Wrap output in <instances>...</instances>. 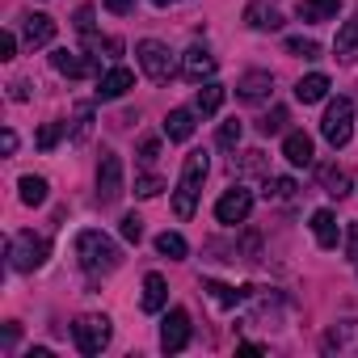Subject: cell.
<instances>
[{
  "instance_id": "1",
  "label": "cell",
  "mask_w": 358,
  "mask_h": 358,
  "mask_svg": "<svg viewBox=\"0 0 358 358\" xmlns=\"http://www.w3.org/2000/svg\"><path fill=\"white\" fill-rule=\"evenodd\" d=\"M76 262H80L85 274H110V270L122 266V249H118L106 232L85 228V232L76 236Z\"/></svg>"
},
{
  "instance_id": "2",
  "label": "cell",
  "mask_w": 358,
  "mask_h": 358,
  "mask_svg": "<svg viewBox=\"0 0 358 358\" xmlns=\"http://www.w3.org/2000/svg\"><path fill=\"white\" fill-rule=\"evenodd\" d=\"M207 169H211L207 152H190V156H186L182 182H177V190H173V211H177V220H190V215H194L199 194H203V182H207Z\"/></svg>"
},
{
  "instance_id": "3",
  "label": "cell",
  "mask_w": 358,
  "mask_h": 358,
  "mask_svg": "<svg viewBox=\"0 0 358 358\" xmlns=\"http://www.w3.org/2000/svg\"><path fill=\"white\" fill-rule=\"evenodd\" d=\"M320 135L329 148H345L350 135H354V101L350 97H333L324 118H320Z\"/></svg>"
},
{
  "instance_id": "4",
  "label": "cell",
  "mask_w": 358,
  "mask_h": 358,
  "mask_svg": "<svg viewBox=\"0 0 358 358\" xmlns=\"http://www.w3.org/2000/svg\"><path fill=\"white\" fill-rule=\"evenodd\" d=\"M47 253H51V245H47L43 236H34V232H17V236H9V266H13L17 274L38 270V266L47 262Z\"/></svg>"
},
{
  "instance_id": "5",
  "label": "cell",
  "mask_w": 358,
  "mask_h": 358,
  "mask_svg": "<svg viewBox=\"0 0 358 358\" xmlns=\"http://www.w3.org/2000/svg\"><path fill=\"white\" fill-rule=\"evenodd\" d=\"M135 59H139V68L156 80V85H164V80H173V72H177V64H173V51L164 47V43H156V38H143L139 47H135Z\"/></svg>"
},
{
  "instance_id": "6",
  "label": "cell",
  "mask_w": 358,
  "mask_h": 358,
  "mask_svg": "<svg viewBox=\"0 0 358 358\" xmlns=\"http://www.w3.org/2000/svg\"><path fill=\"white\" fill-rule=\"evenodd\" d=\"M110 333H114V329H110V320H106V316H97V312H89V316H80V320L72 324L76 350H80V354H89V358H93V354H101V350L110 345Z\"/></svg>"
},
{
  "instance_id": "7",
  "label": "cell",
  "mask_w": 358,
  "mask_h": 358,
  "mask_svg": "<svg viewBox=\"0 0 358 358\" xmlns=\"http://www.w3.org/2000/svg\"><path fill=\"white\" fill-rule=\"evenodd\" d=\"M118 199H122V160L114 152H106L101 164H97V203L114 207Z\"/></svg>"
},
{
  "instance_id": "8",
  "label": "cell",
  "mask_w": 358,
  "mask_h": 358,
  "mask_svg": "<svg viewBox=\"0 0 358 358\" xmlns=\"http://www.w3.org/2000/svg\"><path fill=\"white\" fill-rule=\"evenodd\" d=\"M190 345V312L186 308H173L160 324V350L164 354H182Z\"/></svg>"
},
{
  "instance_id": "9",
  "label": "cell",
  "mask_w": 358,
  "mask_h": 358,
  "mask_svg": "<svg viewBox=\"0 0 358 358\" xmlns=\"http://www.w3.org/2000/svg\"><path fill=\"white\" fill-rule=\"evenodd\" d=\"M249 211H253V190H245V186L224 190V199L215 203V220L220 224H245Z\"/></svg>"
},
{
  "instance_id": "10",
  "label": "cell",
  "mask_w": 358,
  "mask_h": 358,
  "mask_svg": "<svg viewBox=\"0 0 358 358\" xmlns=\"http://www.w3.org/2000/svg\"><path fill=\"white\" fill-rule=\"evenodd\" d=\"M324 354H337V358H358V320H341L324 333L320 341Z\"/></svg>"
},
{
  "instance_id": "11",
  "label": "cell",
  "mask_w": 358,
  "mask_h": 358,
  "mask_svg": "<svg viewBox=\"0 0 358 358\" xmlns=\"http://www.w3.org/2000/svg\"><path fill=\"white\" fill-rule=\"evenodd\" d=\"M182 76L194 80V85L211 80V76H215V55H211L207 47H190V51L182 55Z\"/></svg>"
},
{
  "instance_id": "12",
  "label": "cell",
  "mask_w": 358,
  "mask_h": 358,
  "mask_svg": "<svg viewBox=\"0 0 358 358\" xmlns=\"http://www.w3.org/2000/svg\"><path fill=\"white\" fill-rule=\"evenodd\" d=\"M131 85H135V72H131V68H110V72L97 76V97H101V101H118Z\"/></svg>"
},
{
  "instance_id": "13",
  "label": "cell",
  "mask_w": 358,
  "mask_h": 358,
  "mask_svg": "<svg viewBox=\"0 0 358 358\" xmlns=\"http://www.w3.org/2000/svg\"><path fill=\"white\" fill-rule=\"evenodd\" d=\"M270 89H274V76H270V72H245V76L236 80V97H241V101H266Z\"/></svg>"
},
{
  "instance_id": "14",
  "label": "cell",
  "mask_w": 358,
  "mask_h": 358,
  "mask_svg": "<svg viewBox=\"0 0 358 358\" xmlns=\"http://www.w3.org/2000/svg\"><path fill=\"white\" fill-rule=\"evenodd\" d=\"M282 156H287L295 169H308V164H312V156H316V152H312V135L291 131V135L282 139Z\"/></svg>"
},
{
  "instance_id": "15",
  "label": "cell",
  "mask_w": 358,
  "mask_h": 358,
  "mask_svg": "<svg viewBox=\"0 0 358 358\" xmlns=\"http://www.w3.org/2000/svg\"><path fill=\"white\" fill-rule=\"evenodd\" d=\"M312 232H316V245L320 249H337L341 245V224H337L333 211H316L312 215Z\"/></svg>"
},
{
  "instance_id": "16",
  "label": "cell",
  "mask_w": 358,
  "mask_h": 358,
  "mask_svg": "<svg viewBox=\"0 0 358 358\" xmlns=\"http://www.w3.org/2000/svg\"><path fill=\"white\" fill-rule=\"evenodd\" d=\"M245 22H249L253 30H278V26H282L278 9L266 5V0H249V5H245Z\"/></svg>"
},
{
  "instance_id": "17",
  "label": "cell",
  "mask_w": 358,
  "mask_h": 358,
  "mask_svg": "<svg viewBox=\"0 0 358 358\" xmlns=\"http://www.w3.org/2000/svg\"><path fill=\"white\" fill-rule=\"evenodd\" d=\"M22 34H26V43H30V47H47V43L55 38V22H51L47 13H30V17H26V26H22Z\"/></svg>"
},
{
  "instance_id": "18",
  "label": "cell",
  "mask_w": 358,
  "mask_h": 358,
  "mask_svg": "<svg viewBox=\"0 0 358 358\" xmlns=\"http://www.w3.org/2000/svg\"><path fill=\"white\" fill-rule=\"evenodd\" d=\"M51 68L55 72H64V76H85V72H93V64L89 59H80V51H68V47H59V51H51Z\"/></svg>"
},
{
  "instance_id": "19",
  "label": "cell",
  "mask_w": 358,
  "mask_h": 358,
  "mask_svg": "<svg viewBox=\"0 0 358 358\" xmlns=\"http://www.w3.org/2000/svg\"><path fill=\"white\" fill-rule=\"evenodd\" d=\"M295 97H299L303 106H316V101H324V97H329V76H324V72H308V76L295 85Z\"/></svg>"
},
{
  "instance_id": "20",
  "label": "cell",
  "mask_w": 358,
  "mask_h": 358,
  "mask_svg": "<svg viewBox=\"0 0 358 358\" xmlns=\"http://www.w3.org/2000/svg\"><path fill=\"white\" fill-rule=\"evenodd\" d=\"M143 312H164V303H169V282H164V274H148L143 278Z\"/></svg>"
},
{
  "instance_id": "21",
  "label": "cell",
  "mask_w": 358,
  "mask_h": 358,
  "mask_svg": "<svg viewBox=\"0 0 358 358\" xmlns=\"http://www.w3.org/2000/svg\"><path fill=\"white\" fill-rule=\"evenodd\" d=\"M164 135H169L173 143H186V139L194 135V110H169V118H164Z\"/></svg>"
},
{
  "instance_id": "22",
  "label": "cell",
  "mask_w": 358,
  "mask_h": 358,
  "mask_svg": "<svg viewBox=\"0 0 358 358\" xmlns=\"http://www.w3.org/2000/svg\"><path fill=\"white\" fill-rule=\"evenodd\" d=\"M333 55H337L341 64H358V22H345V26L337 30Z\"/></svg>"
},
{
  "instance_id": "23",
  "label": "cell",
  "mask_w": 358,
  "mask_h": 358,
  "mask_svg": "<svg viewBox=\"0 0 358 358\" xmlns=\"http://www.w3.org/2000/svg\"><path fill=\"white\" fill-rule=\"evenodd\" d=\"M341 0H299V22H333Z\"/></svg>"
},
{
  "instance_id": "24",
  "label": "cell",
  "mask_w": 358,
  "mask_h": 358,
  "mask_svg": "<svg viewBox=\"0 0 358 358\" xmlns=\"http://www.w3.org/2000/svg\"><path fill=\"white\" fill-rule=\"evenodd\" d=\"M220 106H224V85H215V80H203V89H199V97H194V114L211 118Z\"/></svg>"
},
{
  "instance_id": "25",
  "label": "cell",
  "mask_w": 358,
  "mask_h": 358,
  "mask_svg": "<svg viewBox=\"0 0 358 358\" xmlns=\"http://www.w3.org/2000/svg\"><path fill=\"white\" fill-rule=\"evenodd\" d=\"M156 253L169 257V262H182V257L190 253V245H186L182 232H160V236H156Z\"/></svg>"
},
{
  "instance_id": "26",
  "label": "cell",
  "mask_w": 358,
  "mask_h": 358,
  "mask_svg": "<svg viewBox=\"0 0 358 358\" xmlns=\"http://www.w3.org/2000/svg\"><path fill=\"white\" fill-rule=\"evenodd\" d=\"M17 190H22V203L26 207H43L47 203V177H22V182H17Z\"/></svg>"
},
{
  "instance_id": "27",
  "label": "cell",
  "mask_w": 358,
  "mask_h": 358,
  "mask_svg": "<svg viewBox=\"0 0 358 358\" xmlns=\"http://www.w3.org/2000/svg\"><path fill=\"white\" fill-rule=\"evenodd\" d=\"M320 182H324V194H333V199H345L350 194V177L341 169H333V164L320 169Z\"/></svg>"
},
{
  "instance_id": "28",
  "label": "cell",
  "mask_w": 358,
  "mask_h": 358,
  "mask_svg": "<svg viewBox=\"0 0 358 358\" xmlns=\"http://www.w3.org/2000/svg\"><path fill=\"white\" fill-rule=\"evenodd\" d=\"M295 182H291V177H270V182H266V199H274V203H287V199H295Z\"/></svg>"
},
{
  "instance_id": "29",
  "label": "cell",
  "mask_w": 358,
  "mask_h": 358,
  "mask_svg": "<svg viewBox=\"0 0 358 358\" xmlns=\"http://www.w3.org/2000/svg\"><path fill=\"white\" fill-rule=\"evenodd\" d=\"M160 190H164V182H160L156 173H139V177H135V194H139V199H156Z\"/></svg>"
},
{
  "instance_id": "30",
  "label": "cell",
  "mask_w": 358,
  "mask_h": 358,
  "mask_svg": "<svg viewBox=\"0 0 358 358\" xmlns=\"http://www.w3.org/2000/svg\"><path fill=\"white\" fill-rule=\"evenodd\" d=\"M76 34H80L89 47L97 43V38H93V9H89V5H80V9H76Z\"/></svg>"
},
{
  "instance_id": "31",
  "label": "cell",
  "mask_w": 358,
  "mask_h": 358,
  "mask_svg": "<svg viewBox=\"0 0 358 358\" xmlns=\"http://www.w3.org/2000/svg\"><path fill=\"white\" fill-rule=\"evenodd\" d=\"M287 51L299 55V59H320V47L312 38H287Z\"/></svg>"
},
{
  "instance_id": "32",
  "label": "cell",
  "mask_w": 358,
  "mask_h": 358,
  "mask_svg": "<svg viewBox=\"0 0 358 358\" xmlns=\"http://www.w3.org/2000/svg\"><path fill=\"white\" fill-rule=\"evenodd\" d=\"M282 122H287V110H282V106H274L257 127H262V135H278V131H282Z\"/></svg>"
},
{
  "instance_id": "33",
  "label": "cell",
  "mask_w": 358,
  "mask_h": 358,
  "mask_svg": "<svg viewBox=\"0 0 358 358\" xmlns=\"http://www.w3.org/2000/svg\"><path fill=\"white\" fill-rule=\"evenodd\" d=\"M118 232H122V241H131V245H139V236H143V220H139V215H122V224H118Z\"/></svg>"
},
{
  "instance_id": "34",
  "label": "cell",
  "mask_w": 358,
  "mask_h": 358,
  "mask_svg": "<svg viewBox=\"0 0 358 358\" xmlns=\"http://www.w3.org/2000/svg\"><path fill=\"white\" fill-rule=\"evenodd\" d=\"M236 143H241V122H236V118H228V122L220 127V148H228V152H232Z\"/></svg>"
},
{
  "instance_id": "35",
  "label": "cell",
  "mask_w": 358,
  "mask_h": 358,
  "mask_svg": "<svg viewBox=\"0 0 358 358\" xmlns=\"http://www.w3.org/2000/svg\"><path fill=\"white\" fill-rule=\"evenodd\" d=\"M59 135H64V122H47V127L38 131V148H43V152H51V148L59 143Z\"/></svg>"
},
{
  "instance_id": "36",
  "label": "cell",
  "mask_w": 358,
  "mask_h": 358,
  "mask_svg": "<svg viewBox=\"0 0 358 358\" xmlns=\"http://www.w3.org/2000/svg\"><path fill=\"white\" fill-rule=\"evenodd\" d=\"M89 122H93V110H89V106H80V110H76V127H72V139H76V143L89 135Z\"/></svg>"
},
{
  "instance_id": "37",
  "label": "cell",
  "mask_w": 358,
  "mask_h": 358,
  "mask_svg": "<svg viewBox=\"0 0 358 358\" xmlns=\"http://www.w3.org/2000/svg\"><path fill=\"white\" fill-rule=\"evenodd\" d=\"M156 156H160V139H143L139 143V164H156Z\"/></svg>"
},
{
  "instance_id": "38",
  "label": "cell",
  "mask_w": 358,
  "mask_h": 358,
  "mask_svg": "<svg viewBox=\"0 0 358 358\" xmlns=\"http://www.w3.org/2000/svg\"><path fill=\"white\" fill-rule=\"evenodd\" d=\"M262 169H266L262 152H245V156H241V173H262Z\"/></svg>"
},
{
  "instance_id": "39",
  "label": "cell",
  "mask_w": 358,
  "mask_h": 358,
  "mask_svg": "<svg viewBox=\"0 0 358 358\" xmlns=\"http://www.w3.org/2000/svg\"><path fill=\"white\" fill-rule=\"evenodd\" d=\"M13 55H17V38L5 30V34H0V59H13Z\"/></svg>"
},
{
  "instance_id": "40",
  "label": "cell",
  "mask_w": 358,
  "mask_h": 358,
  "mask_svg": "<svg viewBox=\"0 0 358 358\" xmlns=\"http://www.w3.org/2000/svg\"><path fill=\"white\" fill-rule=\"evenodd\" d=\"M0 148H5V156H13V152H17V135L5 131V135H0Z\"/></svg>"
},
{
  "instance_id": "41",
  "label": "cell",
  "mask_w": 358,
  "mask_h": 358,
  "mask_svg": "<svg viewBox=\"0 0 358 358\" xmlns=\"http://www.w3.org/2000/svg\"><path fill=\"white\" fill-rule=\"evenodd\" d=\"M131 5H135V0H106V9H110V13H127Z\"/></svg>"
},
{
  "instance_id": "42",
  "label": "cell",
  "mask_w": 358,
  "mask_h": 358,
  "mask_svg": "<svg viewBox=\"0 0 358 358\" xmlns=\"http://www.w3.org/2000/svg\"><path fill=\"white\" fill-rule=\"evenodd\" d=\"M26 97H30V89H26V85L17 80V85H13V101H26Z\"/></svg>"
},
{
  "instance_id": "43",
  "label": "cell",
  "mask_w": 358,
  "mask_h": 358,
  "mask_svg": "<svg viewBox=\"0 0 358 358\" xmlns=\"http://www.w3.org/2000/svg\"><path fill=\"white\" fill-rule=\"evenodd\" d=\"M152 5H160V9H164V5H177V0H152Z\"/></svg>"
}]
</instances>
